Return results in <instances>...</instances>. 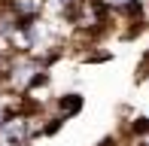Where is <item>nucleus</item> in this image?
<instances>
[{"label": "nucleus", "mask_w": 149, "mask_h": 146, "mask_svg": "<svg viewBox=\"0 0 149 146\" xmlns=\"http://www.w3.org/2000/svg\"><path fill=\"white\" fill-rule=\"evenodd\" d=\"M85 107V97L79 95V91H67V95H58L55 97V116H61L67 122V119H73V116H79Z\"/></svg>", "instance_id": "f257e3e1"}, {"label": "nucleus", "mask_w": 149, "mask_h": 146, "mask_svg": "<svg viewBox=\"0 0 149 146\" xmlns=\"http://www.w3.org/2000/svg\"><path fill=\"white\" fill-rule=\"evenodd\" d=\"M137 73H140L137 79H146V76H149V52L143 55V61H140V70H137Z\"/></svg>", "instance_id": "f03ea898"}]
</instances>
